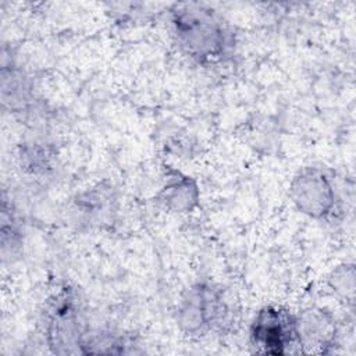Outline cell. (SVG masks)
Here are the masks:
<instances>
[{"mask_svg": "<svg viewBox=\"0 0 356 356\" xmlns=\"http://www.w3.org/2000/svg\"><path fill=\"white\" fill-rule=\"evenodd\" d=\"M171 25L178 47L197 63H217L232 47L225 22L202 4H177L171 10Z\"/></svg>", "mask_w": 356, "mask_h": 356, "instance_id": "6da1fadb", "label": "cell"}, {"mask_svg": "<svg viewBox=\"0 0 356 356\" xmlns=\"http://www.w3.org/2000/svg\"><path fill=\"white\" fill-rule=\"evenodd\" d=\"M289 197L300 213L318 221L332 220L339 213L334 177L323 167H302L289 184Z\"/></svg>", "mask_w": 356, "mask_h": 356, "instance_id": "7a4b0ae2", "label": "cell"}, {"mask_svg": "<svg viewBox=\"0 0 356 356\" xmlns=\"http://www.w3.org/2000/svg\"><path fill=\"white\" fill-rule=\"evenodd\" d=\"M76 300V293L71 288H63L44 307V335L56 353H78V346L85 345L86 335L82 331L81 307Z\"/></svg>", "mask_w": 356, "mask_h": 356, "instance_id": "3957f363", "label": "cell"}, {"mask_svg": "<svg viewBox=\"0 0 356 356\" xmlns=\"http://www.w3.org/2000/svg\"><path fill=\"white\" fill-rule=\"evenodd\" d=\"M225 314L221 291L213 284L202 281L191 285L181 295L175 318L184 334L199 337L218 325Z\"/></svg>", "mask_w": 356, "mask_h": 356, "instance_id": "277c9868", "label": "cell"}, {"mask_svg": "<svg viewBox=\"0 0 356 356\" xmlns=\"http://www.w3.org/2000/svg\"><path fill=\"white\" fill-rule=\"evenodd\" d=\"M250 346L264 355L299 352L296 314L282 306L260 309L250 325Z\"/></svg>", "mask_w": 356, "mask_h": 356, "instance_id": "5b68a950", "label": "cell"}, {"mask_svg": "<svg viewBox=\"0 0 356 356\" xmlns=\"http://www.w3.org/2000/svg\"><path fill=\"white\" fill-rule=\"evenodd\" d=\"M299 353H328L337 343L338 327L334 316L321 307H309L296 314Z\"/></svg>", "mask_w": 356, "mask_h": 356, "instance_id": "8992f818", "label": "cell"}, {"mask_svg": "<svg viewBox=\"0 0 356 356\" xmlns=\"http://www.w3.org/2000/svg\"><path fill=\"white\" fill-rule=\"evenodd\" d=\"M74 203L78 220H83L89 227H100L113 221L117 199L110 186L99 184L76 195Z\"/></svg>", "mask_w": 356, "mask_h": 356, "instance_id": "52a82bcc", "label": "cell"}, {"mask_svg": "<svg viewBox=\"0 0 356 356\" xmlns=\"http://www.w3.org/2000/svg\"><path fill=\"white\" fill-rule=\"evenodd\" d=\"M200 192L197 184L178 171L168 174L165 184L156 195V200L172 213H191L199 204Z\"/></svg>", "mask_w": 356, "mask_h": 356, "instance_id": "ba28073f", "label": "cell"}, {"mask_svg": "<svg viewBox=\"0 0 356 356\" xmlns=\"http://www.w3.org/2000/svg\"><path fill=\"white\" fill-rule=\"evenodd\" d=\"M331 288L345 298L348 302H353L355 298V266L353 264H342L337 267L330 278Z\"/></svg>", "mask_w": 356, "mask_h": 356, "instance_id": "9c48e42d", "label": "cell"}]
</instances>
